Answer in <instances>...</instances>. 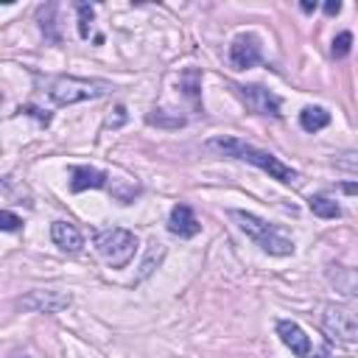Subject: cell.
<instances>
[{
	"mask_svg": "<svg viewBox=\"0 0 358 358\" xmlns=\"http://www.w3.org/2000/svg\"><path fill=\"white\" fill-rule=\"evenodd\" d=\"M207 148H210V151H218V154H224V157H235V159L252 162L255 168L266 171L271 179H277V182H282V185H296V182H299V173H296L291 165H285V162H280L277 157H271L268 151H260V148H255V145H249V143H241V140H235V137H215V140L207 143Z\"/></svg>",
	"mask_w": 358,
	"mask_h": 358,
	"instance_id": "cell-1",
	"label": "cell"
},
{
	"mask_svg": "<svg viewBox=\"0 0 358 358\" xmlns=\"http://www.w3.org/2000/svg\"><path fill=\"white\" fill-rule=\"evenodd\" d=\"M112 92L109 81L101 78H78V76H53L48 78V95L59 106H73L81 101H92Z\"/></svg>",
	"mask_w": 358,
	"mask_h": 358,
	"instance_id": "cell-2",
	"label": "cell"
},
{
	"mask_svg": "<svg viewBox=\"0 0 358 358\" xmlns=\"http://www.w3.org/2000/svg\"><path fill=\"white\" fill-rule=\"evenodd\" d=\"M229 215L238 221V227H241L263 252H268V255H291V252H294V241L285 238V235H282L280 229H274L271 224H266L263 218H257V215H252V213H243V210H232Z\"/></svg>",
	"mask_w": 358,
	"mask_h": 358,
	"instance_id": "cell-3",
	"label": "cell"
},
{
	"mask_svg": "<svg viewBox=\"0 0 358 358\" xmlns=\"http://www.w3.org/2000/svg\"><path fill=\"white\" fill-rule=\"evenodd\" d=\"M95 249H98V255H101L112 268H123V266H129V260H131L134 252H137V238H134V232L120 229V227L101 229V232L95 235Z\"/></svg>",
	"mask_w": 358,
	"mask_h": 358,
	"instance_id": "cell-4",
	"label": "cell"
},
{
	"mask_svg": "<svg viewBox=\"0 0 358 358\" xmlns=\"http://www.w3.org/2000/svg\"><path fill=\"white\" fill-rule=\"evenodd\" d=\"M22 310H31V313H59L64 308L73 305V296L67 291H53V288H39V291H31L25 296H20L17 302Z\"/></svg>",
	"mask_w": 358,
	"mask_h": 358,
	"instance_id": "cell-5",
	"label": "cell"
},
{
	"mask_svg": "<svg viewBox=\"0 0 358 358\" xmlns=\"http://www.w3.org/2000/svg\"><path fill=\"white\" fill-rule=\"evenodd\" d=\"M322 324L330 336H336L341 341H358V313H352L347 308L327 305L324 316H322Z\"/></svg>",
	"mask_w": 358,
	"mask_h": 358,
	"instance_id": "cell-6",
	"label": "cell"
},
{
	"mask_svg": "<svg viewBox=\"0 0 358 358\" xmlns=\"http://www.w3.org/2000/svg\"><path fill=\"white\" fill-rule=\"evenodd\" d=\"M235 90H238V95L246 101V106H249L252 112H257V115H271V117H280V115H282V112H280L282 101H280L274 92H268L266 87L246 84V87H235Z\"/></svg>",
	"mask_w": 358,
	"mask_h": 358,
	"instance_id": "cell-7",
	"label": "cell"
},
{
	"mask_svg": "<svg viewBox=\"0 0 358 358\" xmlns=\"http://www.w3.org/2000/svg\"><path fill=\"white\" fill-rule=\"evenodd\" d=\"M229 62H232L235 70L255 67L260 62V42H257V36H252V34L235 36L232 45H229Z\"/></svg>",
	"mask_w": 358,
	"mask_h": 358,
	"instance_id": "cell-8",
	"label": "cell"
},
{
	"mask_svg": "<svg viewBox=\"0 0 358 358\" xmlns=\"http://www.w3.org/2000/svg\"><path fill=\"white\" fill-rule=\"evenodd\" d=\"M277 333H280L282 344H285L294 355H299V358H308V355H310V338L305 336V330H302L299 324L282 319V322H277Z\"/></svg>",
	"mask_w": 358,
	"mask_h": 358,
	"instance_id": "cell-9",
	"label": "cell"
},
{
	"mask_svg": "<svg viewBox=\"0 0 358 358\" xmlns=\"http://www.w3.org/2000/svg\"><path fill=\"white\" fill-rule=\"evenodd\" d=\"M168 229L179 238H193V235H199L201 224H199V218L193 215V210L187 204H176L168 215Z\"/></svg>",
	"mask_w": 358,
	"mask_h": 358,
	"instance_id": "cell-10",
	"label": "cell"
},
{
	"mask_svg": "<svg viewBox=\"0 0 358 358\" xmlns=\"http://www.w3.org/2000/svg\"><path fill=\"white\" fill-rule=\"evenodd\" d=\"M50 238H53V243H56L62 252H78V249L84 246V238H81L78 227L70 224V221H53Z\"/></svg>",
	"mask_w": 358,
	"mask_h": 358,
	"instance_id": "cell-11",
	"label": "cell"
},
{
	"mask_svg": "<svg viewBox=\"0 0 358 358\" xmlns=\"http://www.w3.org/2000/svg\"><path fill=\"white\" fill-rule=\"evenodd\" d=\"M70 187H73V193H81L87 187H106V173L98 168H90V165H76Z\"/></svg>",
	"mask_w": 358,
	"mask_h": 358,
	"instance_id": "cell-12",
	"label": "cell"
},
{
	"mask_svg": "<svg viewBox=\"0 0 358 358\" xmlns=\"http://www.w3.org/2000/svg\"><path fill=\"white\" fill-rule=\"evenodd\" d=\"M327 123H330V112L322 109V106H305V109L299 112V126H302L305 131H319V129H324Z\"/></svg>",
	"mask_w": 358,
	"mask_h": 358,
	"instance_id": "cell-13",
	"label": "cell"
},
{
	"mask_svg": "<svg viewBox=\"0 0 358 358\" xmlns=\"http://www.w3.org/2000/svg\"><path fill=\"white\" fill-rule=\"evenodd\" d=\"M327 277H330V282H333L341 294L358 296V271H352V268H336V271H330Z\"/></svg>",
	"mask_w": 358,
	"mask_h": 358,
	"instance_id": "cell-14",
	"label": "cell"
},
{
	"mask_svg": "<svg viewBox=\"0 0 358 358\" xmlns=\"http://www.w3.org/2000/svg\"><path fill=\"white\" fill-rule=\"evenodd\" d=\"M162 257H165V243H159L157 238L148 243V255L143 257V263H140V274H137V280H145L148 274H154V268L162 263Z\"/></svg>",
	"mask_w": 358,
	"mask_h": 358,
	"instance_id": "cell-15",
	"label": "cell"
},
{
	"mask_svg": "<svg viewBox=\"0 0 358 358\" xmlns=\"http://www.w3.org/2000/svg\"><path fill=\"white\" fill-rule=\"evenodd\" d=\"M308 207H310V213L319 215V218H338V215H341V207H338L333 199H327V196H310V199H308Z\"/></svg>",
	"mask_w": 358,
	"mask_h": 358,
	"instance_id": "cell-16",
	"label": "cell"
},
{
	"mask_svg": "<svg viewBox=\"0 0 358 358\" xmlns=\"http://www.w3.org/2000/svg\"><path fill=\"white\" fill-rule=\"evenodd\" d=\"M145 120L151 126H162V129H179V126H185V117L182 115H168V112H151Z\"/></svg>",
	"mask_w": 358,
	"mask_h": 358,
	"instance_id": "cell-17",
	"label": "cell"
},
{
	"mask_svg": "<svg viewBox=\"0 0 358 358\" xmlns=\"http://www.w3.org/2000/svg\"><path fill=\"white\" fill-rule=\"evenodd\" d=\"M350 48H352V34H350V31H344V34H338V36L333 39L330 53H333L336 59H344V56L350 53Z\"/></svg>",
	"mask_w": 358,
	"mask_h": 358,
	"instance_id": "cell-18",
	"label": "cell"
},
{
	"mask_svg": "<svg viewBox=\"0 0 358 358\" xmlns=\"http://www.w3.org/2000/svg\"><path fill=\"white\" fill-rule=\"evenodd\" d=\"M78 8V34L81 36H90V22H92V6H87V3H78L76 6Z\"/></svg>",
	"mask_w": 358,
	"mask_h": 358,
	"instance_id": "cell-19",
	"label": "cell"
},
{
	"mask_svg": "<svg viewBox=\"0 0 358 358\" xmlns=\"http://www.w3.org/2000/svg\"><path fill=\"white\" fill-rule=\"evenodd\" d=\"M0 221H3V229H8V232H11V229H17V227L22 224V221H20L14 213H8V210H3V213H0Z\"/></svg>",
	"mask_w": 358,
	"mask_h": 358,
	"instance_id": "cell-20",
	"label": "cell"
},
{
	"mask_svg": "<svg viewBox=\"0 0 358 358\" xmlns=\"http://www.w3.org/2000/svg\"><path fill=\"white\" fill-rule=\"evenodd\" d=\"M20 112H28V115H34V117H39L42 123H48V120H50V115H42V112H39L36 106H20Z\"/></svg>",
	"mask_w": 358,
	"mask_h": 358,
	"instance_id": "cell-21",
	"label": "cell"
},
{
	"mask_svg": "<svg viewBox=\"0 0 358 358\" xmlns=\"http://www.w3.org/2000/svg\"><path fill=\"white\" fill-rule=\"evenodd\" d=\"M338 11H341V3H338V0L324 3V14H327V17H333V14H338Z\"/></svg>",
	"mask_w": 358,
	"mask_h": 358,
	"instance_id": "cell-22",
	"label": "cell"
},
{
	"mask_svg": "<svg viewBox=\"0 0 358 358\" xmlns=\"http://www.w3.org/2000/svg\"><path fill=\"white\" fill-rule=\"evenodd\" d=\"M341 190H344V193H358V182H344Z\"/></svg>",
	"mask_w": 358,
	"mask_h": 358,
	"instance_id": "cell-23",
	"label": "cell"
},
{
	"mask_svg": "<svg viewBox=\"0 0 358 358\" xmlns=\"http://www.w3.org/2000/svg\"><path fill=\"white\" fill-rule=\"evenodd\" d=\"M313 8H316V3H310V0L302 3V11H313Z\"/></svg>",
	"mask_w": 358,
	"mask_h": 358,
	"instance_id": "cell-24",
	"label": "cell"
},
{
	"mask_svg": "<svg viewBox=\"0 0 358 358\" xmlns=\"http://www.w3.org/2000/svg\"><path fill=\"white\" fill-rule=\"evenodd\" d=\"M20 358H31V355H20Z\"/></svg>",
	"mask_w": 358,
	"mask_h": 358,
	"instance_id": "cell-25",
	"label": "cell"
}]
</instances>
